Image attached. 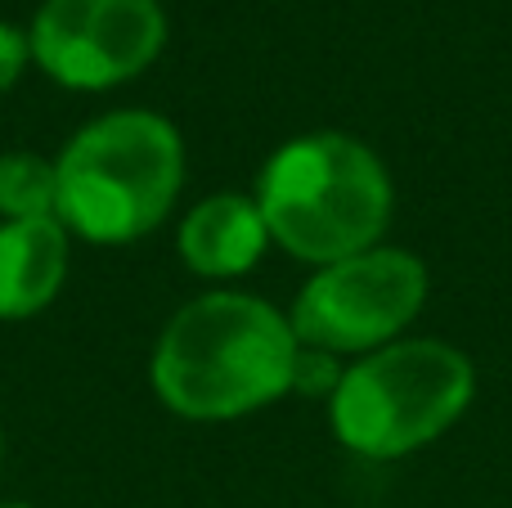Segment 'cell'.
Wrapping results in <instances>:
<instances>
[{
  "label": "cell",
  "instance_id": "6da1fadb",
  "mask_svg": "<svg viewBox=\"0 0 512 508\" xmlns=\"http://www.w3.org/2000/svg\"><path fill=\"white\" fill-rule=\"evenodd\" d=\"M301 342L288 315L234 288L185 302L158 333L149 378L171 414L225 423L292 392Z\"/></svg>",
  "mask_w": 512,
  "mask_h": 508
},
{
  "label": "cell",
  "instance_id": "7a4b0ae2",
  "mask_svg": "<svg viewBox=\"0 0 512 508\" xmlns=\"http://www.w3.org/2000/svg\"><path fill=\"white\" fill-rule=\"evenodd\" d=\"M252 198L270 243L310 266L378 248L396 207L382 158L346 131H306L283 140L265 158Z\"/></svg>",
  "mask_w": 512,
  "mask_h": 508
},
{
  "label": "cell",
  "instance_id": "3957f363",
  "mask_svg": "<svg viewBox=\"0 0 512 508\" xmlns=\"http://www.w3.org/2000/svg\"><path fill=\"white\" fill-rule=\"evenodd\" d=\"M59 221L86 243H135L171 216L185 189V140L149 108L86 122L54 158Z\"/></svg>",
  "mask_w": 512,
  "mask_h": 508
},
{
  "label": "cell",
  "instance_id": "277c9868",
  "mask_svg": "<svg viewBox=\"0 0 512 508\" xmlns=\"http://www.w3.org/2000/svg\"><path fill=\"white\" fill-rule=\"evenodd\" d=\"M477 374L459 347L396 338L342 369L328 396L333 437L360 459H400L432 446L468 414Z\"/></svg>",
  "mask_w": 512,
  "mask_h": 508
},
{
  "label": "cell",
  "instance_id": "5b68a950",
  "mask_svg": "<svg viewBox=\"0 0 512 508\" xmlns=\"http://www.w3.org/2000/svg\"><path fill=\"white\" fill-rule=\"evenodd\" d=\"M427 302V266L405 248H369L328 261L292 302V333L324 356H369L414 324Z\"/></svg>",
  "mask_w": 512,
  "mask_h": 508
},
{
  "label": "cell",
  "instance_id": "8992f818",
  "mask_svg": "<svg viewBox=\"0 0 512 508\" xmlns=\"http://www.w3.org/2000/svg\"><path fill=\"white\" fill-rule=\"evenodd\" d=\"M32 63L68 90H113L167 45L158 0H45L27 27Z\"/></svg>",
  "mask_w": 512,
  "mask_h": 508
},
{
  "label": "cell",
  "instance_id": "52a82bcc",
  "mask_svg": "<svg viewBox=\"0 0 512 508\" xmlns=\"http://www.w3.org/2000/svg\"><path fill=\"white\" fill-rule=\"evenodd\" d=\"M180 261L203 279L248 275L270 248V230L252 194H212L194 203L176 234Z\"/></svg>",
  "mask_w": 512,
  "mask_h": 508
},
{
  "label": "cell",
  "instance_id": "ba28073f",
  "mask_svg": "<svg viewBox=\"0 0 512 508\" xmlns=\"http://www.w3.org/2000/svg\"><path fill=\"white\" fill-rule=\"evenodd\" d=\"M72 234L59 216L0 221V320H32L59 297L72 261Z\"/></svg>",
  "mask_w": 512,
  "mask_h": 508
},
{
  "label": "cell",
  "instance_id": "9c48e42d",
  "mask_svg": "<svg viewBox=\"0 0 512 508\" xmlns=\"http://www.w3.org/2000/svg\"><path fill=\"white\" fill-rule=\"evenodd\" d=\"M59 212V176L41 153H0V221H41Z\"/></svg>",
  "mask_w": 512,
  "mask_h": 508
},
{
  "label": "cell",
  "instance_id": "30bf717a",
  "mask_svg": "<svg viewBox=\"0 0 512 508\" xmlns=\"http://www.w3.org/2000/svg\"><path fill=\"white\" fill-rule=\"evenodd\" d=\"M32 63V45H27V32H18L14 23H0V95L23 77V68Z\"/></svg>",
  "mask_w": 512,
  "mask_h": 508
},
{
  "label": "cell",
  "instance_id": "8fae6325",
  "mask_svg": "<svg viewBox=\"0 0 512 508\" xmlns=\"http://www.w3.org/2000/svg\"><path fill=\"white\" fill-rule=\"evenodd\" d=\"M0 508H32V504H18V500H9V504H0Z\"/></svg>",
  "mask_w": 512,
  "mask_h": 508
},
{
  "label": "cell",
  "instance_id": "7c38bea8",
  "mask_svg": "<svg viewBox=\"0 0 512 508\" xmlns=\"http://www.w3.org/2000/svg\"><path fill=\"white\" fill-rule=\"evenodd\" d=\"M0 459H5V437H0Z\"/></svg>",
  "mask_w": 512,
  "mask_h": 508
}]
</instances>
